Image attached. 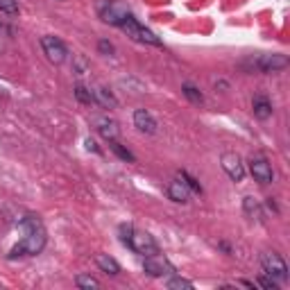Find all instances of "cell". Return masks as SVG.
Wrapping results in <instances>:
<instances>
[{
  "mask_svg": "<svg viewBox=\"0 0 290 290\" xmlns=\"http://www.w3.org/2000/svg\"><path fill=\"white\" fill-rule=\"evenodd\" d=\"M243 209H245V213H247L249 218H256V220H263V209H261V204L254 200V197H245L243 200Z\"/></svg>",
  "mask_w": 290,
  "mask_h": 290,
  "instance_id": "16",
  "label": "cell"
},
{
  "mask_svg": "<svg viewBox=\"0 0 290 290\" xmlns=\"http://www.w3.org/2000/svg\"><path fill=\"white\" fill-rule=\"evenodd\" d=\"M93 125L98 127V132L102 134L107 141H116L118 138V125H116V120H111V118H95L93 120Z\"/></svg>",
  "mask_w": 290,
  "mask_h": 290,
  "instance_id": "13",
  "label": "cell"
},
{
  "mask_svg": "<svg viewBox=\"0 0 290 290\" xmlns=\"http://www.w3.org/2000/svg\"><path fill=\"white\" fill-rule=\"evenodd\" d=\"M98 50L102 52V55H114V52H116V48H114V43H109L107 39H102V41L98 43Z\"/></svg>",
  "mask_w": 290,
  "mask_h": 290,
  "instance_id": "25",
  "label": "cell"
},
{
  "mask_svg": "<svg viewBox=\"0 0 290 290\" xmlns=\"http://www.w3.org/2000/svg\"><path fill=\"white\" fill-rule=\"evenodd\" d=\"M120 240L127 245L132 252L141 256H154L159 254V245L154 240V236H150L148 231H138L132 225H120Z\"/></svg>",
  "mask_w": 290,
  "mask_h": 290,
  "instance_id": "2",
  "label": "cell"
},
{
  "mask_svg": "<svg viewBox=\"0 0 290 290\" xmlns=\"http://www.w3.org/2000/svg\"><path fill=\"white\" fill-rule=\"evenodd\" d=\"M86 150H93V152H100V148L95 145V141H91V138H86Z\"/></svg>",
  "mask_w": 290,
  "mask_h": 290,
  "instance_id": "27",
  "label": "cell"
},
{
  "mask_svg": "<svg viewBox=\"0 0 290 290\" xmlns=\"http://www.w3.org/2000/svg\"><path fill=\"white\" fill-rule=\"evenodd\" d=\"M249 172H252V177L259 184H272V179H274L272 166H270V161L263 154H254V157L249 159Z\"/></svg>",
  "mask_w": 290,
  "mask_h": 290,
  "instance_id": "8",
  "label": "cell"
},
{
  "mask_svg": "<svg viewBox=\"0 0 290 290\" xmlns=\"http://www.w3.org/2000/svg\"><path fill=\"white\" fill-rule=\"evenodd\" d=\"M41 48L43 52H46V57L52 61V64H64L66 61V55H68V50H66L64 41L52 34H46L41 37Z\"/></svg>",
  "mask_w": 290,
  "mask_h": 290,
  "instance_id": "6",
  "label": "cell"
},
{
  "mask_svg": "<svg viewBox=\"0 0 290 290\" xmlns=\"http://www.w3.org/2000/svg\"><path fill=\"white\" fill-rule=\"evenodd\" d=\"M143 270L150 274V277H163V274L175 272V268H172V265L168 263L166 259H161L159 254H154V256H145V261H143Z\"/></svg>",
  "mask_w": 290,
  "mask_h": 290,
  "instance_id": "10",
  "label": "cell"
},
{
  "mask_svg": "<svg viewBox=\"0 0 290 290\" xmlns=\"http://www.w3.org/2000/svg\"><path fill=\"white\" fill-rule=\"evenodd\" d=\"M220 249H225L227 254H231V247H229V245H227V243H220Z\"/></svg>",
  "mask_w": 290,
  "mask_h": 290,
  "instance_id": "28",
  "label": "cell"
},
{
  "mask_svg": "<svg viewBox=\"0 0 290 290\" xmlns=\"http://www.w3.org/2000/svg\"><path fill=\"white\" fill-rule=\"evenodd\" d=\"M0 12L9 14V16H16L18 14V3L16 0H0Z\"/></svg>",
  "mask_w": 290,
  "mask_h": 290,
  "instance_id": "23",
  "label": "cell"
},
{
  "mask_svg": "<svg viewBox=\"0 0 290 290\" xmlns=\"http://www.w3.org/2000/svg\"><path fill=\"white\" fill-rule=\"evenodd\" d=\"M166 193H168V197H170L172 202H177V204H186L188 195H191V188L184 184L182 177H177V179H172L170 184H168Z\"/></svg>",
  "mask_w": 290,
  "mask_h": 290,
  "instance_id": "11",
  "label": "cell"
},
{
  "mask_svg": "<svg viewBox=\"0 0 290 290\" xmlns=\"http://www.w3.org/2000/svg\"><path fill=\"white\" fill-rule=\"evenodd\" d=\"M75 98L80 100L82 104H95V95L91 93L86 86H82V84H77L75 86Z\"/></svg>",
  "mask_w": 290,
  "mask_h": 290,
  "instance_id": "20",
  "label": "cell"
},
{
  "mask_svg": "<svg viewBox=\"0 0 290 290\" xmlns=\"http://www.w3.org/2000/svg\"><path fill=\"white\" fill-rule=\"evenodd\" d=\"M95 102H100V104H104V107H116V98H114V93H111L109 89H98L95 91Z\"/></svg>",
  "mask_w": 290,
  "mask_h": 290,
  "instance_id": "17",
  "label": "cell"
},
{
  "mask_svg": "<svg viewBox=\"0 0 290 290\" xmlns=\"http://www.w3.org/2000/svg\"><path fill=\"white\" fill-rule=\"evenodd\" d=\"M182 91H184V95H186V98L191 100L193 104H202V102H204V95H202L200 91H197L193 84H184V86H182Z\"/></svg>",
  "mask_w": 290,
  "mask_h": 290,
  "instance_id": "21",
  "label": "cell"
},
{
  "mask_svg": "<svg viewBox=\"0 0 290 290\" xmlns=\"http://www.w3.org/2000/svg\"><path fill=\"white\" fill-rule=\"evenodd\" d=\"M98 14H100V18H102L104 23L116 25V27H120L129 16H132V12L127 9V5L118 3V0H111V3L107 0V3H102L98 7Z\"/></svg>",
  "mask_w": 290,
  "mask_h": 290,
  "instance_id": "3",
  "label": "cell"
},
{
  "mask_svg": "<svg viewBox=\"0 0 290 290\" xmlns=\"http://www.w3.org/2000/svg\"><path fill=\"white\" fill-rule=\"evenodd\" d=\"M134 125H136L141 132L145 134H154L157 132V120L152 118V114L145 109H136L134 111Z\"/></svg>",
  "mask_w": 290,
  "mask_h": 290,
  "instance_id": "12",
  "label": "cell"
},
{
  "mask_svg": "<svg viewBox=\"0 0 290 290\" xmlns=\"http://www.w3.org/2000/svg\"><path fill=\"white\" fill-rule=\"evenodd\" d=\"M220 163H222V170L229 175L231 182H243L245 179V166H243V161H240L238 154H234V152L222 154Z\"/></svg>",
  "mask_w": 290,
  "mask_h": 290,
  "instance_id": "9",
  "label": "cell"
},
{
  "mask_svg": "<svg viewBox=\"0 0 290 290\" xmlns=\"http://www.w3.org/2000/svg\"><path fill=\"white\" fill-rule=\"evenodd\" d=\"M18 229H21L23 238L9 249L7 259H18V256H37L46 247V227H43L39 215H23L18 220Z\"/></svg>",
  "mask_w": 290,
  "mask_h": 290,
  "instance_id": "1",
  "label": "cell"
},
{
  "mask_svg": "<svg viewBox=\"0 0 290 290\" xmlns=\"http://www.w3.org/2000/svg\"><path fill=\"white\" fill-rule=\"evenodd\" d=\"M179 177L184 179V184H186V186L191 188V191H195V193H202V186H200V182H197L195 177H191V175H188L186 170H182V172H179Z\"/></svg>",
  "mask_w": 290,
  "mask_h": 290,
  "instance_id": "24",
  "label": "cell"
},
{
  "mask_svg": "<svg viewBox=\"0 0 290 290\" xmlns=\"http://www.w3.org/2000/svg\"><path fill=\"white\" fill-rule=\"evenodd\" d=\"M252 107H254V116L259 120H268L270 116H272V102H270L265 95H256L254 98V102H252Z\"/></svg>",
  "mask_w": 290,
  "mask_h": 290,
  "instance_id": "14",
  "label": "cell"
},
{
  "mask_svg": "<svg viewBox=\"0 0 290 290\" xmlns=\"http://www.w3.org/2000/svg\"><path fill=\"white\" fill-rule=\"evenodd\" d=\"M75 286L82 288V290H91V288H100V283H98V279L91 277V274H77Z\"/></svg>",
  "mask_w": 290,
  "mask_h": 290,
  "instance_id": "18",
  "label": "cell"
},
{
  "mask_svg": "<svg viewBox=\"0 0 290 290\" xmlns=\"http://www.w3.org/2000/svg\"><path fill=\"white\" fill-rule=\"evenodd\" d=\"M290 64L286 55H259L252 59V66L259 72H279Z\"/></svg>",
  "mask_w": 290,
  "mask_h": 290,
  "instance_id": "7",
  "label": "cell"
},
{
  "mask_svg": "<svg viewBox=\"0 0 290 290\" xmlns=\"http://www.w3.org/2000/svg\"><path fill=\"white\" fill-rule=\"evenodd\" d=\"M95 261H98V268L102 270V272L114 274V277H116V274H120V265H118V261L111 259L109 254H100Z\"/></svg>",
  "mask_w": 290,
  "mask_h": 290,
  "instance_id": "15",
  "label": "cell"
},
{
  "mask_svg": "<svg viewBox=\"0 0 290 290\" xmlns=\"http://www.w3.org/2000/svg\"><path fill=\"white\" fill-rule=\"evenodd\" d=\"M261 265H263L265 274L272 277L277 283L288 281V265L277 252H265L263 256H261Z\"/></svg>",
  "mask_w": 290,
  "mask_h": 290,
  "instance_id": "4",
  "label": "cell"
},
{
  "mask_svg": "<svg viewBox=\"0 0 290 290\" xmlns=\"http://www.w3.org/2000/svg\"><path fill=\"white\" fill-rule=\"evenodd\" d=\"M109 148L114 150V154H118V157L123 159V161H129V163H134V161H136V157H134V154L129 152L127 148H123V145H120L118 141H109Z\"/></svg>",
  "mask_w": 290,
  "mask_h": 290,
  "instance_id": "19",
  "label": "cell"
},
{
  "mask_svg": "<svg viewBox=\"0 0 290 290\" xmlns=\"http://www.w3.org/2000/svg\"><path fill=\"white\" fill-rule=\"evenodd\" d=\"M5 30V25H3V21H0V32H3Z\"/></svg>",
  "mask_w": 290,
  "mask_h": 290,
  "instance_id": "29",
  "label": "cell"
},
{
  "mask_svg": "<svg viewBox=\"0 0 290 290\" xmlns=\"http://www.w3.org/2000/svg\"><path fill=\"white\" fill-rule=\"evenodd\" d=\"M166 286L170 288V290H193V283H191V281H186V279H182V277H172V279H168Z\"/></svg>",
  "mask_w": 290,
  "mask_h": 290,
  "instance_id": "22",
  "label": "cell"
},
{
  "mask_svg": "<svg viewBox=\"0 0 290 290\" xmlns=\"http://www.w3.org/2000/svg\"><path fill=\"white\" fill-rule=\"evenodd\" d=\"M259 283L268 290H277V281H274L272 277H268V274H265V277H259Z\"/></svg>",
  "mask_w": 290,
  "mask_h": 290,
  "instance_id": "26",
  "label": "cell"
},
{
  "mask_svg": "<svg viewBox=\"0 0 290 290\" xmlns=\"http://www.w3.org/2000/svg\"><path fill=\"white\" fill-rule=\"evenodd\" d=\"M123 27L125 32H127V37H132L134 41H141V43H150V46H163L161 43V39H159L154 32H150L148 27H143V25H138V21L134 16H129L127 21L123 23Z\"/></svg>",
  "mask_w": 290,
  "mask_h": 290,
  "instance_id": "5",
  "label": "cell"
}]
</instances>
